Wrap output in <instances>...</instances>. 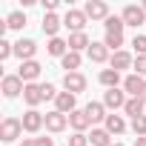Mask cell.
<instances>
[{"label":"cell","instance_id":"cell-1","mask_svg":"<svg viewBox=\"0 0 146 146\" xmlns=\"http://www.w3.org/2000/svg\"><path fill=\"white\" fill-rule=\"evenodd\" d=\"M23 135V120L17 117H3V123H0V140L3 143H12Z\"/></svg>","mask_w":146,"mask_h":146},{"label":"cell","instance_id":"cell-2","mask_svg":"<svg viewBox=\"0 0 146 146\" xmlns=\"http://www.w3.org/2000/svg\"><path fill=\"white\" fill-rule=\"evenodd\" d=\"M120 17H123V23H126V26H132V29H137V26H143V23H146V12H143V6H135V3L123 6Z\"/></svg>","mask_w":146,"mask_h":146},{"label":"cell","instance_id":"cell-3","mask_svg":"<svg viewBox=\"0 0 146 146\" xmlns=\"http://www.w3.org/2000/svg\"><path fill=\"white\" fill-rule=\"evenodd\" d=\"M86 12L83 9H69L66 15H63V26L66 29H72V35H75V32H83L86 29Z\"/></svg>","mask_w":146,"mask_h":146},{"label":"cell","instance_id":"cell-4","mask_svg":"<svg viewBox=\"0 0 146 146\" xmlns=\"http://www.w3.org/2000/svg\"><path fill=\"white\" fill-rule=\"evenodd\" d=\"M63 89L72 92V95L86 92V75H83V72H66V75H63Z\"/></svg>","mask_w":146,"mask_h":146},{"label":"cell","instance_id":"cell-5","mask_svg":"<svg viewBox=\"0 0 146 146\" xmlns=\"http://www.w3.org/2000/svg\"><path fill=\"white\" fill-rule=\"evenodd\" d=\"M23 89H26V83L17 75H6L3 80H0V92H3V98H20Z\"/></svg>","mask_w":146,"mask_h":146},{"label":"cell","instance_id":"cell-6","mask_svg":"<svg viewBox=\"0 0 146 146\" xmlns=\"http://www.w3.org/2000/svg\"><path fill=\"white\" fill-rule=\"evenodd\" d=\"M43 126H46V115H40L37 109H29V112L23 115V132L35 135V132H40Z\"/></svg>","mask_w":146,"mask_h":146},{"label":"cell","instance_id":"cell-7","mask_svg":"<svg viewBox=\"0 0 146 146\" xmlns=\"http://www.w3.org/2000/svg\"><path fill=\"white\" fill-rule=\"evenodd\" d=\"M40 72H43V66H40L37 60H26V63H20V69H17V78H20L23 83H35V80L40 78Z\"/></svg>","mask_w":146,"mask_h":146},{"label":"cell","instance_id":"cell-8","mask_svg":"<svg viewBox=\"0 0 146 146\" xmlns=\"http://www.w3.org/2000/svg\"><path fill=\"white\" fill-rule=\"evenodd\" d=\"M75 109H78V95L60 92V95L54 98V112H60V115H72Z\"/></svg>","mask_w":146,"mask_h":146},{"label":"cell","instance_id":"cell-9","mask_svg":"<svg viewBox=\"0 0 146 146\" xmlns=\"http://www.w3.org/2000/svg\"><path fill=\"white\" fill-rule=\"evenodd\" d=\"M143 89H146V80H143L140 75H135V72H132V75L123 78V92H126L129 98H140Z\"/></svg>","mask_w":146,"mask_h":146},{"label":"cell","instance_id":"cell-10","mask_svg":"<svg viewBox=\"0 0 146 146\" xmlns=\"http://www.w3.org/2000/svg\"><path fill=\"white\" fill-rule=\"evenodd\" d=\"M35 52H37V43H35L32 37H20V40L15 43V54L20 57V63H26V60H35Z\"/></svg>","mask_w":146,"mask_h":146},{"label":"cell","instance_id":"cell-11","mask_svg":"<svg viewBox=\"0 0 146 146\" xmlns=\"http://www.w3.org/2000/svg\"><path fill=\"white\" fill-rule=\"evenodd\" d=\"M126 100H129V98H126L123 89H106V92H103V106L112 109V112H115V109H123Z\"/></svg>","mask_w":146,"mask_h":146},{"label":"cell","instance_id":"cell-12","mask_svg":"<svg viewBox=\"0 0 146 146\" xmlns=\"http://www.w3.org/2000/svg\"><path fill=\"white\" fill-rule=\"evenodd\" d=\"M23 100H26L29 109H37V106L43 103V86H40V83H26V89H23Z\"/></svg>","mask_w":146,"mask_h":146},{"label":"cell","instance_id":"cell-13","mask_svg":"<svg viewBox=\"0 0 146 146\" xmlns=\"http://www.w3.org/2000/svg\"><path fill=\"white\" fill-rule=\"evenodd\" d=\"M83 12H86L89 20H106L109 17V6L103 3V0H89V3L83 6Z\"/></svg>","mask_w":146,"mask_h":146},{"label":"cell","instance_id":"cell-14","mask_svg":"<svg viewBox=\"0 0 146 146\" xmlns=\"http://www.w3.org/2000/svg\"><path fill=\"white\" fill-rule=\"evenodd\" d=\"M83 112L89 115V120H92V123H100V120L106 123V117H109V115H106V106H103V100H89V103L83 106Z\"/></svg>","mask_w":146,"mask_h":146},{"label":"cell","instance_id":"cell-15","mask_svg":"<svg viewBox=\"0 0 146 146\" xmlns=\"http://www.w3.org/2000/svg\"><path fill=\"white\" fill-rule=\"evenodd\" d=\"M66 126H69V115H60V112H54V109H52V112L46 115V129H49L52 135L63 132Z\"/></svg>","mask_w":146,"mask_h":146},{"label":"cell","instance_id":"cell-16","mask_svg":"<svg viewBox=\"0 0 146 146\" xmlns=\"http://www.w3.org/2000/svg\"><path fill=\"white\" fill-rule=\"evenodd\" d=\"M135 66V57L129 54V52H115L112 54V60H109V69H115V72H123V69H132Z\"/></svg>","mask_w":146,"mask_h":146},{"label":"cell","instance_id":"cell-17","mask_svg":"<svg viewBox=\"0 0 146 146\" xmlns=\"http://www.w3.org/2000/svg\"><path fill=\"white\" fill-rule=\"evenodd\" d=\"M69 126L75 129V132H83V135H86V129L92 126V120H89V115H86L83 109H75V112L69 115Z\"/></svg>","mask_w":146,"mask_h":146},{"label":"cell","instance_id":"cell-18","mask_svg":"<svg viewBox=\"0 0 146 146\" xmlns=\"http://www.w3.org/2000/svg\"><path fill=\"white\" fill-rule=\"evenodd\" d=\"M89 46H92V40H89V35L86 32H75V35H69V52H89Z\"/></svg>","mask_w":146,"mask_h":146},{"label":"cell","instance_id":"cell-19","mask_svg":"<svg viewBox=\"0 0 146 146\" xmlns=\"http://www.w3.org/2000/svg\"><path fill=\"white\" fill-rule=\"evenodd\" d=\"M46 52H49L52 57H60V60H63V57L69 54V40H63V37H52V40L46 43Z\"/></svg>","mask_w":146,"mask_h":146},{"label":"cell","instance_id":"cell-20","mask_svg":"<svg viewBox=\"0 0 146 146\" xmlns=\"http://www.w3.org/2000/svg\"><path fill=\"white\" fill-rule=\"evenodd\" d=\"M60 26H63V17H57V15H43V35H49V40L57 37Z\"/></svg>","mask_w":146,"mask_h":146},{"label":"cell","instance_id":"cell-21","mask_svg":"<svg viewBox=\"0 0 146 146\" xmlns=\"http://www.w3.org/2000/svg\"><path fill=\"white\" fill-rule=\"evenodd\" d=\"M86 54H89V60H92V63H106V60H112V57H109V49H106V43H103V40H100V43H92Z\"/></svg>","mask_w":146,"mask_h":146},{"label":"cell","instance_id":"cell-22","mask_svg":"<svg viewBox=\"0 0 146 146\" xmlns=\"http://www.w3.org/2000/svg\"><path fill=\"white\" fill-rule=\"evenodd\" d=\"M103 129H106L109 135H123V132H126V120H123V115H115V112H112V115L106 117V126H103Z\"/></svg>","mask_w":146,"mask_h":146},{"label":"cell","instance_id":"cell-23","mask_svg":"<svg viewBox=\"0 0 146 146\" xmlns=\"http://www.w3.org/2000/svg\"><path fill=\"white\" fill-rule=\"evenodd\" d=\"M103 26H106V35H123V29H126V23H123L120 15H109L103 20Z\"/></svg>","mask_w":146,"mask_h":146},{"label":"cell","instance_id":"cell-24","mask_svg":"<svg viewBox=\"0 0 146 146\" xmlns=\"http://www.w3.org/2000/svg\"><path fill=\"white\" fill-rule=\"evenodd\" d=\"M89 143H92V146H112V135H109L106 129L95 126V129H92V135H89Z\"/></svg>","mask_w":146,"mask_h":146},{"label":"cell","instance_id":"cell-25","mask_svg":"<svg viewBox=\"0 0 146 146\" xmlns=\"http://www.w3.org/2000/svg\"><path fill=\"white\" fill-rule=\"evenodd\" d=\"M98 80H100L106 89H117V83H120V72H115V69H103L100 75H98Z\"/></svg>","mask_w":146,"mask_h":146},{"label":"cell","instance_id":"cell-26","mask_svg":"<svg viewBox=\"0 0 146 146\" xmlns=\"http://www.w3.org/2000/svg\"><path fill=\"white\" fill-rule=\"evenodd\" d=\"M143 106H146V103H143L140 98H129V100H126V106H123V112L135 120V117H140V115H143Z\"/></svg>","mask_w":146,"mask_h":146},{"label":"cell","instance_id":"cell-27","mask_svg":"<svg viewBox=\"0 0 146 146\" xmlns=\"http://www.w3.org/2000/svg\"><path fill=\"white\" fill-rule=\"evenodd\" d=\"M80 63H83V57H80L78 52H69V54L60 60V66H63L66 72H80Z\"/></svg>","mask_w":146,"mask_h":146},{"label":"cell","instance_id":"cell-28","mask_svg":"<svg viewBox=\"0 0 146 146\" xmlns=\"http://www.w3.org/2000/svg\"><path fill=\"white\" fill-rule=\"evenodd\" d=\"M6 26H9V29H15V32H17V29H23V26H26V15H23V12H12V15L6 17Z\"/></svg>","mask_w":146,"mask_h":146},{"label":"cell","instance_id":"cell-29","mask_svg":"<svg viewBox=\"0 0 146 146\" xmlns=\"http://www.w3.org/2000/svg\"><path fill=\"white\" fill-rule=\"evenodd\" d=\"M103 43H106L109 52H120V46H123V35H106Z\"/></svg>","mask_w":146,"mask_h":146},{"label":"cell","instance_id":"cell-30","mask_svg":"<svg viewBox=\"0 0 146 146\" xmlns=\"http://www.w3.org/2000/svg\"><path fill=\"white\" fill-rule=\"evenodd\" d=\"M132 132H135L137 137H146V115H140V117L132 120Z\"/></svg>","mask_w":146,"mask_h":146},{"label":"cell","instance_id":"cell-31","mask_svg":"<svg viewBox=\"0 0 146 146\" xmlns=\"http://www.w3.org/2000/svg\"><path fill=\"white\" fill-rule=\"evenodd\" d=\"M132 49L137 52V57L146 54V35H135V37H132Z\"/></svg>","mask_w":146,"mask_h":146},{"label":"cell","instance_id":"cell-32","mask_svg":"<svg viewBox=\"0 0 146 146\" xmlns=\"http://www.w3.org/2000/svg\"><path fill=\"white\" fill-rule=\"evenodd\" d=\"M12 54H15V43H9V40L3 37V40H0V60H9Z\"/></svg>","mask_w":146,"mask_h":146},{"label":"cell","instance_id":"cell-33","mask_svg":"<svg viewBox=\"0 0 146 146\" xmlns=\"http://www.w3.org/2000/svg\"><path fill=\"white\" fill-rule=\"evenodd\" d=\"M66 146H89V135H83V132H75L69 137V143Z\"/></svg>","mask_w":146,"mask_h":146},{"label":"cell","instance_id":"cell-34","mask_svg":"<svg viewBox=\"0 0 146 146\" xmlns=\"http://www.w3.org/2000/svg\"><path fill=\"white\" fill-rule=\"evenodd\" d=\"M135 75H140V78H146V54H140V57H135Z\"/></svg>","mask_w":146,"mask_h":146},{"label":"cell","instance_id":"cell-35","mask_svg":"<svg viewBox=\"0 0 146 146\" xmlns=\"http://www.w3.org/2000/svg\"><path fill=\"white\" fill-rule=\"evenodd\" d=\"M40 86H43V100H54V98L60 95V92H57L52 83H40Z\"/></svg>","mask_w":146,"mask_h":146},{"label":"cell","instance_id":"cell-36","mask_svg":"<svg viewBox=\"0 0 146 146\" xmlns=\"http://www.w3.org/2000/svg\"><path fill=\"white\" fill-rule=\"evenodd\" d=\"M37 146H54L52 137H37Z\"/></svg>","mask_w":146,"mask_h":146},{"label":"cell","instance_id":"cell-37","mask_svg":"<svg viewBox=\"0 0 146 146\" xmlns=\"http://www.w3.org/2000/svg\"><path fill=\"white\" fill-rule=\"evenodd\" d=\"M20 146H37V137H23V143Z\"/></svg>","mask_w":146,"mask_h":146},{"label":"cell","instance_id":"cell-38","mask_svg":"<svg viewBox=\"0 0 146 146\" xmlns=\"http://www.w3.org/2000/svg\"><path fill=\"white\" fill-rule=\"evenodd\" d=\"M135 146H146V137H137V140H135Z\"/></svg>","mask_w":146,"mask_h":146},{"label":"cell","instance_id":"cell-39","mask_svg":"<svg viewBox=\"0 0 146 146\" xmlns=\"http://www.w3.org/2000/svg\"><path fill=\"white\" fill-rule=\"evenodd\" d=\"M140 100H143V103H146V89H143V95H140Z\"/></svg>","mask_w":146,"mask_h":146},{"label":"cell","instance_id":"cell-40","mask_svg":"<svg viewBox=\"0 0 146 146\" xmlns=\"http://www.w3.org/2000/svg\"><path fill=\"white\" fill-rule=\"evenodd\" d=\"M140 6H143V12H146V0H143V3H140Z\"/></svg>","mask_w":146,"mask_h":146},{"label":"cell","instance_id":"cell-41","mask_svg":"<svg viewBox=\"0 0 146 146\" xmlns=\"http://www.w3.org/2000/svg\"><path fill=\"white\" fill-rule=\"evenodd\" d=\"M112 146H123V143H112Z\"/></svg>","mask_w":146,"mask_h":146}]
</instances>
